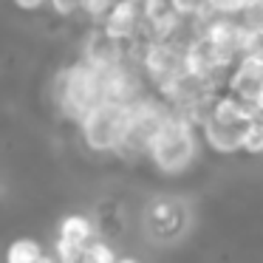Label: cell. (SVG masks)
Listing matches in <instances>:
<instances>
[{"label": "cell", "instance_id": "cell-1", "mask_svg": "<svg viewBox=\"0 0 263 263\" xmlns=\"http://www.w3.org/2000/svg\"><path fill=\"white\" fill-rule=\"evenodd\" d=\"M51 93L60 114L80 125L88 110L97 108L99 102H105L102 71L88 65L85 60H77L74 65H65L51 80Z\"/></svg>", "mask_w": 263, "mask_h": 263}, {"label": "cell", "instance_id": "cell-2", "mask_svg": "<svg viewBox=\"0 0 263 263\" xmlns=\"http://www.w3.org/2000/svg\"><path fill=\"white\" fill-rule=\"evenodd\" d=\"M150 161L164 176H181L198 159V127L178 114H170L150 144Z\"/></svg>", "mask_w": 263, "mask_h": 263}, {"label": "cell", "instance_id": "cell-3", "mask_svg": "<svg viewBox=\"0 0 263 263\" xmlns=\"http://www.w3.org/2000/svg\"><path fill=\"white\" fill-rule=\"evenodd\" d=\"M133 102H99L80 122V136L93 153H116L130 122Z\"/></svg>", "mask_w": 263, "mask_h": 263}, {"label": "cell", "instance_id": "cell-4", "mask_svg": "<svg viewBox=\"0 0 263 263\" xmlns=\"http://www.w3.org/2000/svg\"><path fill=\"white\" fill-rule=\"evenodd\" d=\"M173 110L167 108L164 99H136L133 102V110H130V122H127V130H125V139H122L116 156L127 161H136V159H147L150 156V144L153 139L159 136L161 125L167 122Z\"/></svg>", "mask_w": 263, "mask_h": 263}, {"label": "cell", "instance_id": "cell-5", "mask_svg": "<svg viewBox=\"0 0 263 263\" xmlns=\"http://www.w3.org/2000/svg\"><path fill=\"white\" fill-rule=\"evenodd\" d=\"M139 63H142L144 80H147L159 93L164 91L167 85H173V82L187 71V65H184V46L170 43V40L142 43Z\"/></svg>", "mask_w": 263, "mask_h": 263}, {"label": "cell", "instance_id": "cell-6", "mask_svg": "<svg viewBox=\"0 0 263 263\" xmlns=\"http://www.w3.org/2000/svg\"><path fill=\"white\" fill-rule=\"evenodd\" d=\"M221 93V88L212 85L210 80L204 77H195L190 71H184L173 85H167L164 91L159 93V99H164L167 108L173 114H184V110L195 108V105H204V102H212V99Z\"/></svg>", "mask_w": 263, "mask_h": 263}, {"label": "cell", "instance_id": "cell-7", "mask_svg": "<svg viewBox=\"0 0 263 263\" xmlns=\"http://www.w3.org/2000/svg\"><path fill=\"white\" fill-rule=\"evenodd\" d=\"M142 26H144L142 0H116L114 9L108 12V17L102 20V29L108 31L114 40H119L122 46L139 43Z\"/></svg>", "mask_w": 263, "mask_h": 263}, {"label": "cell", "instance_id": "cell-8", "mask_svg": "<svg viewBox=\"0 0 263 263\" xmlns=\"http://www.w3.org/2000/svg\"><path fill=\"white\" fill-rule=\"evenodd\" d=\"M125 57H127V46H122L119 40H114L102 26H97V29H91L85 34V43H82V60H85L88 65L105 71V68L122 65Z\"/></svg>", "mask_w": 263, "mask_h": 263}, {"label": "cell", "instance_id": "cell-9", "mask_svg": "<svg viewBox=\"0 0 263 263\" xmlns=\"http://www.w3.org/2000/svg\"><path fill=\"white\" fill-rule=\"evenodd\" d=\"M227 91L240 97L243 102H255L263 93V57H240L238 65L229 71Z\"/></svg>", "mask_w": 263, "mask_h": 263}, {"label": "cell", "instance_id": "cell-10", "mask_svg": "<svg viewBox=\"0 0 263 263\" xmlns=\"http://www.w3.org/2000/svg\"><path fill=\"white\" fill-rule=\"evenodd\" d=\"M212 119L223 122V125H252L260 119V108L255 102H243L240 97L229 91H221L212 99Z\"/></svg>", "mask_w": 263, "mask_h": 263}, {"label": "cell", "instance_id": "cell-11", "mask_svg": "<svg viewBox=\"0 0 263 263\" xmlns=\"http://www.w3.org/2000/svg\"><path fill=\"white\" fill-rule=\"evenodd\" d=\"M246 127L249 125H223L218 119H206L201 133H204V142L210 150L215 153H223V156H232L238 150H243V139H246Z\"/></svg>", "mask_w": 263, "mask_h": 263}, {"label": "cell", "instance_id": "cell-12", "mask_svg": "<svg viewBox=\"0 0 263 263\" xmlns=\"http://www.w3.org/2000/svg\"><path fill=\"white\" fill-rule=\"evenodd\" d=\"M60 240H71V243L88 246L93 243V223L85 215H65L60 223Z\"/></svg>", "mask_w": 263, "mask_h": 263}, {"label": "cell", "instance_id": "cell-13", "mask_svg": "<svg viewBox=\"0 0 263 263\" xmlns=\"http://www.w3.org/2000/svg\"><path fill=\"white\" fill-rule=\"evenodd\" d=\"M46 249L31 238H20L9 246V263H43Z\"/></svg>", "mask_w": 263, "mask_h": 263}, {"label": "cell", "instance_id": "cell-14", "mask_svg": "<svg viewBox=\"0 0 263 263\" xmlns=\"http://www.w3.org/2000/svg\"><path fill=\"white\" fill-rule=\"evenodd\" d=\"M82 263H119V257H116V252L105 240H93V243L85 246Z\"/></svg>", "mask_w": 263, "mask_h": 263}, {"label": "cell", "instance_id": "cell-15", "mask_svg": "<svg viewBox=\"0 0 263 263\" xmlns=\"http://www.w3.org/2000/svg\"><path fill=\"white\" fill-rule=\"evenodd\" d=\"M243 153H249V156H260V153H263V119L252 122V125L246 127Z\"/></svg>", "mask_w": 263, "mask_h": 263}, {"label": "cell", "instance_id": "cell-16", "mask_svg": "<svg viewBox=\"0 0 263 263\" xmlns=\"http://www.w3.org/2000/svg\"><path fill=\"white\" fill-rule=\"evenodd\" d=\"M206 6L218 17H240L246 9V0H206Z\"/></svg>", "mask_w": 263, "mask_h": 263}, {"label": "cell", "instance_id": "cell-17", "mask_svg": "<svg viewBox=\"0 0 263 263\" xmlns=\"http://www.w3.org/2000/svg\"><path fill=\"white\" fill-rule=\"evenodd\" d=\"M48 6H51V12L60 14V17H74V14H82L85 0H48Z\"/></svg>", "mask_w": 263, "mask_h": 263}, {"label": "cell", "instance_id": "cell-18", "mask_svg": "<svg viewBox=\"0 0 263 263\" xmlns=\"http://www.w3.org/2000/svg\"><path fill=\"white\" fill-rule=\"evenodd\" d=\"M170 3H173V12L181 14V17H198L206 9V0H170Z\"/></svg>", "mask_w": 263, "mask_h": 263}, {"label": "cell", "instance_id": "cell-19", "mask_svg": "<svg viewBox=\"0 0 263 263\" xmlns=\"http://www.w3.org/2000/svg\"><path fill=\"white\" fill-rule=\"evenodd\" d=\"M17 3V9H23V12H40L43 6H48V0H14Z\"/></svg>", "mask_w": 263, "mask_h": 263}, {"label": "cell", "instance_id": "cell-20", "mask_svg": "<svg viewBox=\"0 0 263 263\" xmlns=\"http://www.w3.org/2000/svg\"><path fill=\"white\" fill-rule=\"evenodd\" d=\"M119 263H139V260H133V257H119Z\"/></svg>", "mask_w": 263, "mask_h": 263}, {"label": "cell", "instance_id": "cell-21", "mask_svg": "<svg viewBox=\"0 0 263 263\" xmlns=\"http://www.w3.org/2000/svg\"><path fill=\"white\" fill-rule=\"evenodd\" d=\"M257 108H260V114H263V93H260V99H257Z\"/></svg>", "mask_w": 263, "mask_h": 263}, {"label": "cell", "instance_id": "cell-22", "mask_svg": "<svg viewBox=\"0 0 263 263\" xmlns=\"http://www.w3.org/2000/svg\"><path fill=\"white\" fill-rule=\"evenodd\" d=\"M260 119H263V114H260Z\"/></svg>", "mask_w": 263, "mask_h": 263}]
</instances>
